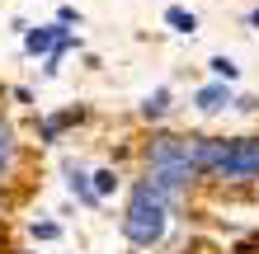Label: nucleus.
<instances>
[{
  "label": "nucleus",
  "mask_w": 259,
  "mask_h": 254,
  "mask_svg": "<svg viewBox=\"0 0 259 254\" xmlns=\"http://www.w3.org/2000/svg\"><path fill=\"white\" fill-rule=\"evenodd\" d=\"M142 179L156 184L175 207L189 202V193L198 188V170H193V151L189 137H175V132H156L142 146Z\"/></svg>",
  "instance_id": "f03ea898"
},
{
  "label": "nucleus",
  "mask_w": 259,
  "mask_h": 254,
  "mask_svg": "<svg viewBox=\"0 0 259 254\" xmlns=\"http://www.w3.org/2000/svg\"><path fill=\"white\" fill-rule=\"evenodd\" d=\"M5 217H10V198H5V188H0V226H5Z\"/></svg>",
  "instance_id": "2eb2a0df"
},
{
  "label": "nucleus",
  "mask_w": 259,
  "mask_h": 254,
  "mask_svg": "<svg viewBox=\"0 0 259 254\" xmlns=\"http://www.w3.org/2000/svg\"><path fill=\"white\" fill-rule=\"evenodd\" d=\"M175 217H179V207L165 198L156 184L137 179V184L127 188V207H123V221H118V226H123V240L137 254H156L165 240H170Z\"/></svg>",
  "instance_id": "f257e3e1"
},
{
  "label": "nucleus",
  "mask_w": 259,
  "mask_h": 254,
  "mask_svg": "<svg viewBox=\"0 0 259 254\" xmlns=\"http://www.w3.org/2000/svg\"><path fill=\"white\" fill-rule=\"evenodd\" d=\"M19 160H24V146H19V132L14 123L0 118V188L14 184V174H19Z\"/></svg>",
  "instance_id": "20e7f679"
},
{
  "label": "nucleus",
  "mask_w": 259,
  "mask_h": 254,
  "mask_svg": "<svg viewBox=\"0 0 259 254\" xmlns=\"http://www.w3.org/2000/svg\"><path fill=\"white\" fill-rule=\"evenodd\" d=\"M203 184H217V188H236V184H259V137H236L226 141L222 160L207 170Z\"/></svg>",
  "instance_id": "7ed1b4c3"
},
{
  "label": "nucleus",
  "mask_w": 259,
  "mask_h": 254,
  "mask_svg": "<svg viewBox=\"0 0 259 254\" xmlns=\"http://www.w3.org/2000/svg\"><path fill=\"white\" fill-rule=\"evenodd\" d=\"M66 42V28L62 24H42V28H28L24 24V52H52V47H62Z\"/></svg>",
  "instance_id": "39448f33"
},
{
  "label": "nucleus",
  "mask_w": 259,
  "mask_h": 254,
  "mask_svg": "<svg viewBox=\"0 0 259 254\" xmlns=\"http://www.w3.org/2000/svg\"><path fill=\"white\" fill-rule=\"evenodd\" d=\"M165 19L175 24V33H198V14H189V10H165Z\"/></svg>",
  "instance_id": "9b49d317"
},
{
  "label": "nucleus",
  "mask_w": 259,
  "mask_h": 254,
  "mask_svg": "<svg viewBox=\"0 0 259 254\" xmlns=\"http://www.w3.org/2000/svg\"><path fill=\"white\" fill-rule=\"evenodd\" d=\"M66 188H71V198H75V202H85V207H99L95 188H90V174H85L80 165H66Z\"/></svg>",
  "instance_id": "6e6552de"
},
{
  "label": "nucleus",
  "mask_w": 259,
  "mask_h": 254,
  "mask_svg": "<svg viewBox=\"0 0 259 254\" xmlns=\"http://www.w3.org/2000/svg\"><path fill=\"white\" fill-rule=\"evenodd\" d=\"M80 118H85V109H66V113H52V118H42V127H38L42 146H57V141H62V132H66L71 123H80Z\"/></svg>",
  "instance_id": "423d86ee"
},
{
  "label": "nucleus",
  "mask_w": 259,
  "mask_h": 254,
  "mask_svg": "<svg viewBox=\"0 0 259 254\" xmlns=\"http://www.w3.org/2000/svg\"><path fill=\"white\" fill-rule=\"evenodd\" d=\"M212 76H217V80H226V85H231V80L240 76V71H236V62H231V57H212Z\"/></svg>",
  "instance_id": "ddd939ff"
},
{
  "label": "nucleus",
  "mask_w": 259,
  "mask_h": 254,
  "mask_svg": "<svg viewBox=\"0 0 259 254\" xmlns=\"http://www.w3.org/2000/svg\"><path fill=\"white\" fill-rule=\"evenodd\" d=\"M226 104H231V89H226V80H217V85H207V89H198V94H193V109L207 113V118L222 113Z\"/></svg>",
  "instance_id": "0eeeda50"
},
{
  "label": "nucleus",
  "mask_w": 259,
  "mask_h": 254,
  "mask_svg": "<svg viewBox=\"0 0 259 254\" xmlns=\"http://www.w3.org/2000/svg\"><path fill=\"white\" fill-rule=\"evenodd\" d=\"M160 118H170V89H151L142 99V123H160Z\"/></svg>",
  "instance_id": "1a4fd4ad"
},
{
  "label": "nucleus",
  "mask_w": 259,
  "mask_h": 254,
  "mask_svg": "<svg viewBox=\"0 0 259 254\" xmlns=\"http://www.w3.org/2000/svg\"><path fill=\"white\" fill-rule=\"evenodd\" d=\"M245 24H250V28H259V10H250V19H245Z\"/></svg>",
  "instance_id": "dca6fc26"
},
{
  "label": "nucleus",
  "mask_w": 259,
  "mask_h": 254,
  "mask_svg": "<svg viewBox=\"0 0 259 254\" xmlns=\"http://www.w3.org/2000/svg\"><path fill=\"white\" fill-rule=\"evenodd\" d=\"M28 235L33 240H62V226L57 221H28Z\"/></svg>",
  "instance_id": "f8f14e48"
},
{
  "label": "nucleus",
  "mask_w": 259,
  "mask_h": 254,
  "mask_svg": "<svg viewBox=\"0 0 259 254\" xmlns=\"http://www.w3.org/2000/svg\"><path fill=\"white\" fill-rule=\"evenodd\" d=\"M10 254H33V249H10Z\"/></svg>",
  "instance_id": "f3484780"
},
{
  "label": "nucleus",
  "mask_w": 259,
  "mask_h": 254,
  "mask_svg": "<svg viewBox=\"0 0 259 254\" xmlns=\"http://www.w3.org/2000/svg\"><path fill=\"white\" fill-rule=\"evenodd\" d=\"M118 184H123V179H118L113 165H99L95 174H90V188H95V198H99V202L109 198V193H118Z\"/></svg>",
  "instance_id": "9d476101"
},
{
  "label": "nucleus",
  "mask_w": 259,
  "mask_h": 254,
  "mask_svg": "<svg viewBox=\"0 0 259 254\" xmlns=\"http://www.w3.org/2000/svg\"><path fill=\"white\" fill-rule=\"evenodd\" d=\"M231 254H259V231H250V235H240Z\"/></svg>",
  "instance_id": "4468645a"
}]
</instances>
